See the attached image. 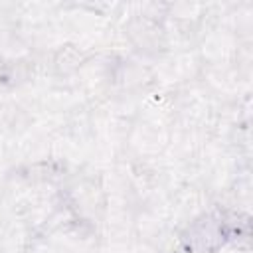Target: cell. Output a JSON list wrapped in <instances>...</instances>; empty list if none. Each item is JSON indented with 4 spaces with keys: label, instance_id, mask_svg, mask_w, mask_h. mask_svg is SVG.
I'll list each match as a JSON object with an SVG mask.
<instances>
[{
    "label": "cell",
    "instance_id": "6da1fadb",
    "mask_svg": "<svg viewBox=\"0 0 253 253\" xmlns=\"http://www.w3.org/2000/svg\"><path fill=\"white\" fill-rule=\"evenodd\" d=\"M219 235H221V229L211 219H206L192 227L190 237H186V241H188V247H192L198 253H204L215 247V239Z\"/></svg>",
    "mask_w": 253,
    "mask_h": 253
}]
</instances>
